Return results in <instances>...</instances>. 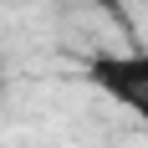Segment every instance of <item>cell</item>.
<instances>
[{
    "label": "cell",
    "mask_w": 148,
    "mask_h": 148,
    "mask_svg": "<svg viewBox=\"0 0 148 148\" xmlns=\"http://www.w3.org/2000/svg\"><path fill=\"white\" fill-rule=\"evenodd\" d=\"M92 5H102V10H112V15L123 10V0H92Z\"/></svg>",
    "instance_id": "obj_2"
},
{
    "label": "cell",
    "mask_w": 148,
    "mask_h": 148,
    "mask_svg": "<svg viewBox=\"0 0 148 148\" xmlns=\"http://www.w3.org/2000/svg\"><path fill=\"white\" fill-rule=\"evenodd\" d=\"M87 82L123 102L138 123L148 128V51H102L87 61Z\"/></svg>",
    "instance_id": "obj_1"
}]
</instances>
